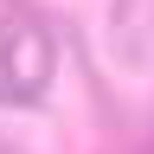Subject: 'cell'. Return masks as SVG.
Instances as JSON below:
<instances>
[{
  "label": "cell",
  "instance_id": "1",
  "mask_svg": "<svg viewBox=\"0 0 154 154\" xmlns=\"http://www.w3.org/2000/svg\"><path fill=\"white\" fill-rule=\"evenodd\" d=\"M51 84V32L32 13H0V103H32Z\"/></svg>",
  "mask_w": 154,
  "mask_h": 154
},
{
  "label": "cell",
  "instance_id": "2",
  "mask_svg": "<svg viewBox=\"0 0 154 154\" xmlns=\"http://www.w3.org/2000/svg\"><path fill=\"white\" fill-rule=\"evenodd\" d=\"M141 154H154V141H148V148H141Z\"/></svg>",
  "mask_w": 154,
  "mask_h": 154
}]
</instances>
